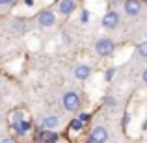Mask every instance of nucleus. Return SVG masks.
Wrapping results in <instances>:
<instances>
[{
    "mask_svg": "<svg viewBox=\"0 0 147 143\" xmlns=\"http://www.w3.org/2000/svg\"><path fill=\"white\" fill-rule=\"evenodd\" d=\"M95 50L99 56H110L114 52V43H112V39H100L95 45Z\"/></svg>",
    "mask_w": 147,
    "mask_h": 143,
    "instance_id": "nucleus-1",
    "label": "nucleus"
},
{
    "mask_svg": "<svg viewBox=\"0 0 147 143\" xmlns=\"http://www.w3.org/2000/svg\"><path fill=\"white\" fill-rule=\"evenodd\" d=\"M63 106H65V110H69V111L78 110L80 108V97L76 93H67L63 97Z\"/></svg>",
    "mask_w": 147,
    "mask_h": 143,
    "instance_id": "nucleus-2",
    "label": "nucleus"
},
{
    "mask_svg": "<svg viewBox=\"0 0 147 143\" xmlns=\"http://www.w3.org/2000/svg\"><path fill=\"white\" fill-rule=\"evenodd\" d=\"M119 22V15L115 13V11H108V13H104L102 17V26L104 28H115Z\"/></svg>",
    "mask_w": 147,
    "mask_h": 143,
    "instance_id": "nucleus-3",
    "label": "nucleus"
},
{
    "mask_svg": "<svg viewBox=\"0 0 147 143\" xmlns=\"http://www.w3.org/2000/svg\"><path fill=\"white\" fill-rule=\"evenodd\" d=\"M108 140V130L102 128V126H97V128H93V132H91V141L93 143H104Z\"/></svg>",
    "mask_w": 147,
    "mask_h": 143,
    "instance_id": "nucleus-4",
    "label": "nucleus"
},
{
    "mask_svg": "<svg viewBox=\"0 0 147 143\" xmlns=\"http://www.w3.org/2000/svg\"><path fill=\"white\" fill-rule=\"evenodd\" d=\"M39 24L45 26V28H49V26H52L54 22H56V19H54V13L52 11H43V13H39Z\"/></svg>",
    "mask_w": 147,
    "mask_h": 143,
    "instance_id": "nucleus-5",
    "label": "nucleus"
},
{
    "mask_svg": "<svg viewBox=\"0 0 147 143\" xmlns=\"http://www.w3.org/2000/svg\"><path fill=\"white\" fill-rule=\"evenodd\" d=\"M140 9H142L140 0H127V2H125V11L129 15H138Z\"/></svg>",
    "mask_w": 147,
    "mask_h": 143,
    "instance_id": "nucleus-6",
    "label": "nucleus"
},
{
    "mask_svg": "<svg viewBox=\"0 0 147 143\" xmlns=\"http://www.w3.org/2000/svg\"><path fill=\"white\" fill-rule=\"evenodd\" d=\"M58 125H60V119H58L56 115H49V117L41 119V126H43V128H56Z\"/></svg>",
    "mask_w": 147,
    "mask_h": 143,
    "instance_id": "nucleus-7",
    "label": "nucleus"
},
{
    "mask_svg": "<svg viewBox=\"0 0 147 143\" xmlns=\"http://www.w3.org/2000/svg\"><path fill=\"white\" fill-rule=\"evenodd\" d=\"M73 11H75V2H73V0H61L60 2V13L69 15V13H73Z\"/></svg>",
    "mask_w": 147,
    "mask_h": 143,
    "instance_id": "nucleus-8",
    "label": "nucleus"
},
{
    "mask_svg": "<svg viewBox=\"0 0 147 143\" xmlns=\"http://www.w3.org/2000/svg\"><path fill=\"white\" fill-rule=\"evenodd\" d=\"M90 73H91V69L88 67V65H78V67L75 69V76L78 80H86L88 76H90Z\"/></svg>",
    "mask_w": 147,
    "mask_h": 143,
    "instance_id": "nucleus-9",
    "label": "nucleus"
},
{
    "mask_svg": "<svg viewBox=\"0 0 147 143\" xmlns=\"http://www.w3.org/2000/svg\"><path fill=\"white\" fill-rule=\"evenodd\" d=\"M39 140L43 143H54V141H56V134H54V132H41Z\"/></svg>",
    "mask_w": 147,
    "mask_h": 143,
    "instance_id": "nucleus-10",
    "label": "nucleus"
},
{
    "mask_svg": "<svg viewBox=\"0 0 147 143\" xmlns=\"http://www.w3.org/2000/svg\"><path fill=\"white\" fill-rule=\"evenodd\" d=\"M30 128V123L28 121H21V123H15V130H17L19 134H24L26 130Z\"/></svg>",
    "mask_w": 147,
    "mask_h": 143,
    "instance_id": "nucleus-11",
    "label": "nucleus"
},
{
    "mask_svg": "<svg viewBox=\"0 0 147 143\" xmlns=\"http://www.w3.org/2000/svg\"><path fill=\"white\" fill-rule=\"evenodd\" d=\"M82 125H84V123L80 121V119H73V121H71V128L73 130H80V128H82Z\"/></svg>",
    "mask_w": 147,
    "mask_h": 143,
    "instance_id": "nucleus-12",
    "label": "nucleus"
},
{
    "mask_svg": "<svg viewBox=\"0 0 147 143\" xmlns=\"http://www.w3.org/2000/svg\"><path fill=\"white\" fill-rule=\"evenodd\" d=\"M140 56H144V58H147V41H144V43L140 45Z\"/></svg>",
    "mask_w": 147,
    "mask_h": 143,
    "instance_id": "nucleus-13",
    "label": "nucleus"
},
{
    "mask_svg": "<svg viewBox=\"0 0 147 143\" xmlns=\"http://www.w3.org/2000/svg\"><path fill=\"white\" fill-rule=\"evenodd\" d=\"M114 73H115V69H108V71H106V80L114 78Z\"/></svg>",
    "mask_w": 147,
    "mask_h": 143,
    "instance_id": "nucleus-14",
    "label": "nucleus"
},
{
    "mask_svg": "<svg viewBox=\"0 0 147 143\" xmlns=\"http://www.w3.org/2000/svg\"><path fill=\"white\" fill-rule=\"evenodd\" d=\"M78 119H80L82 123H86L88 119H90V115H88V113H80V115H78Z\"/></svg>",
    "mask_w": 147,
    "mask_h": 143,
    "instance_id": "nucleus-15",
    "label": "nucleus"
},
{
    "mask_svg": "<svg viewBox=\"0 0 147 143\" xmlns=\"http://www.w3.org/2000/svg\"><path fill=\"white\" fill-rule=\"evenodd\" d=\"M106 104H108V106H115V100L112 99V97H108V99H106Z\"/></svg>",
    "mask_w": 147,
    "mask_h": 143,
    "instance_id": "nucleus-16",
    "label": "nucleus"
},
{
    "mask_svg": "<svg viewBox=\"0 0 147 143\" xmlns=\"http://www.w3.org/2000/svg\"><path fill=\"white\" fill-rule=\"evenodd\" d=\"M2 143H15L13 140H9V138H6V140H2Z\"/></svg>",
    "mask_w": 147,
    "mask_h": 143,
    "instance_id": "nucleus-17",
    "label": "nucleus"
},
{
    "mask_svg": "<svg viewBox=\"0 0 147 143\" xmlns=\"http://www.w3.org/2000/svg\"><path fill=\"white\" fill-rule=\"evenodd\" d=\"M142 78H144V82L147 84V69H145V71H144V76H142Z\"/></svg>",
    "mask_w": 147,
    "mask_h": 143,
    "instance_id": "nucleus-18",
    "label": "nucleus"
},
{
    "mask_svg": "<svg viewBox=\"0 0 147 143\" xmlns=\"http://www.w3.org/2000/svg\"><path fill=\"white\" fill-rule=\"evenodd\" d=\"M9 2H13V0H0V4H9Z\"/></svg>",
    "mask_w": 147,
    "mask_h": 143,
    "instance_id": "nucleus-19",
    "label": "nucleus"
}]
</instances>
